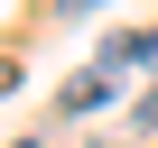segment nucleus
Here are the masks:
<instances>
[{"instance_id": "obj_1", "label": "nucleus", "mask_w": 158, "mask_h": 148, "mask_svg": "<svg viewBox=\"0 0 158 148\" xmlns=\"http://www.w3.org/2000/svg\"><path fill=\"white\" fill-rule=\"evenodd\" d=\"M112 93H121V74H112V65H93V74H74V84L56 93V111H102Z\"/></svg>"}, {"instance_id": "obj_2", "label": "nucleus", "mask_w": 158, "mask_h": 148, "mask_svg": "<svg viewBox=\"0 0 158 148\" xmlns=\"http://www.w3.org/2000/svg\"><path fill=\"white\" fill-rule=\"evenodd\" d=\"M102 65H112V74H139V65H158V28H130V37H102Z\"/></svg>"}, {"instance_id": "obj_3", "label": "nucleus", "mask_w": 158, "mask_h": 148, "mask_svg": "<svg viewBox=\"0 0 158 148\" xmlns=\"http://www.w3.org/2000/svg\"><path fill=\"white\" fill-rule=\"evenodd\" d=\"M65 10H93V0H65Z\"/></svg>"}, {"instance_id": "obj_4", "label": "nucleus", "mask_w": 158, "mask_h": 148, "mask_svg": "<svg viewBox=\"0 0 158 148\" xmlns=\"http://www.w3.org/2000/svg\"><path fill=\"white\" fill-rule=\"evenodd\" d=\"M10 148H28V139H10Z\"/></svg>"}]
</instances>
